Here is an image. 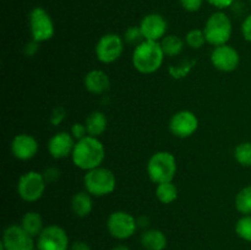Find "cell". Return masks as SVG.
I'll return each instance as SVG.
<instances>
[{
    "instance_id": "cell-36",
    "label": "cell",
    "mask_w": 251,
    "mask_h": 250,
    "mask_svg": "<svg viewBox=\"0 0 251 250\" xmlns=\"http://www.w3.org/2000/svg\"><path fill=\"white\" fill-rule=\"evenodd\" d=\"M38 44L39 43H37V42H34V41H32L31 43L27 44L26 46L27 55H33V54L37 51V49H38Z\"/></svg>"
},
{
    "instance_id": "cell-16",
    "label": "cell",
    "mask_w": 251,
    "mask_h": 250,
    "mask_svg": "<svg viewBox=\"0 0 251 250\" xmlns=\"http://www.w3.org/2000/svg\"><path fill=\"white\" fill-rule=\"evenodd\" d=\"M76 140L70 132L59 131L54 134L48 141V151L53 158L64 159L71 156L75 147Z\"/></svg>"
},
{
    "instance_id": "cell-22",
    "label": "cell",
    "mask_w": 251,
    "mask_h": 250,
    "mask_svg": "<svg viewBox=\"0 0 251 250\" xmlns=\"http://www.w3.org/2000/svg\"><path fill=\"white\" fill-rule=\"evenodd\" d=\"M156 198L161 203L169 205L178 199V188L176 184H173V181L157 184Z\"/></svg>"
},
{
    "instance_id": "cell-2",
    "label": "cell",
    "mask_w": 251,
    "mask_h": 250,
    "mask_svg": "<svg viewBox=\"0 0 251 250\" xmlns=\"http://www.w3.org/2000/svg\"><path fill=\"white\" fill-rule=\"evenodd\" d=\"M164 56L159 42L142 41L132 51V66L141 74H153L161 69Z\"/></svg>"
},
{
    "instance_id": "cell-29",
    "label": "cell",
    "mask_w": 251,
    "mask_h": 250,
    "mask_svg": "<svg viewBox=\"0 0 251 250\" xmlns=\"http://www.w3.org/2000/svg\"><path fill=\"white\" fill-rule=\"evenodd\" d=\"M70 134L73 135L74 139L76 140V141H78V140L83 139V137L88 136V132H87V127H86L85 123H75V124L71 126V131Z\"/></svg>"
},
{
    "instance_id": "cell-17",
    "label": "cell",
    "mask_w": 251,
    "mask_h": 250,
    "mask_svg": "<svg viewBox=\"0 0 251 250\" xmlns=\"http://www.w3.org/2000/svg\"><path fill=\"white\" fill-rule=\"evenodd\" d=\"M83 85L86 90L92 95H102L110 87L109 76L105 71L95 69L86 74L83 78Z\"/></svg>"
},
{
    "instance_id": "cell-38",
    "label": "cell",
    "mask_w": 251,
    "mask_h": 250,
    "mask_svg": "<svg viewBox=\"0 0 251 250\" xmlns=\"http://www.w3.org/2000/svg\"><path fill=\"white\" fill-rule=\"evenodd\" d=\"M112 250H130V248L125 244H118L112 248Z\"/></svg>"
},
{
    "instance_id": "cell-8",
    "label": "cell",
    "mask_w": 251,
    "mask_h": 250,
    "mask_svg": "<svg viewBox=\"0 0 251 250\" xmlns=\"http://www.w3.org/2000/svg\"><path fill=\"white\" fill-rule=\"evenodd\" d=\"M137 218L126 211H114L107 220V229L113 238L118 240H126L136 233Z\"/></svg>"
},
{
    "instance_id": "cell-37",
    "label": "cell",
    "mask_w": 251,
    "mask_h": 250,
    "mask_svg": "<svg viewBox=\"0 0 251 250\" xmlns=\"http://www.w3.org/2000/svg\"><path fill=\"white\" fill-rule=\"evenodd\" d=\"M149 225H150V220L147 217H145V216H142V217L137 218V225H139V227L147 229Z\"/></svg>"
},
{
    "instance_id": "cell-35",
    "label": "cell",
    "mask_w": 251,
    "mask_h": 250,
    "mask_svg": "<svg viewBox=\"0 0 251 250\" xmlns=\"http://www.w3.org/2000/svg\"><path fill=\"white\" fill-rule=\"evenodd\" d=\"M70 250H91V247L83 240H76L70 245Z\"/></svg>"
},
{
    "instance_id": "cell-24",
    "label": "cell",
    "mask_w": 251,
    "mask_h": 250,
    "mask_svg": "<svg viewBox=\"0 0 251 250\" xmlns=\"http://www.w3.org/2000/svg\"><path fill=\"white\" fill-rule=\"evenodd\" d=\"M235 208L242 215H251V185L245 186L237 194Z\"/></svg>"
},
{
    "instance_id": "cell-40",
    "label": "cell",
    "mask_w": 251,
    "mask_h": 250,
    "mask_svg": "<svg viewBox=\"0 0 251 250\" xmlns=\"http://www.w3.org/2000/svg\"><path fill=\"white\" fill-rule=\"evenodd\" d=\"M250 4H251V0H250Z\"/></svg>"
},
{
    "instance_id": "cell-14",
    "label": "cell",
    "mask_w": 251,
    "mask_h": 250,
    "mask_svg": "<svg viewBox=\"0 0 251 250\" xmlns=\"http://www.w3.org/2000/svg\"><path fill=\"white\" fill-rule=\"evenodd\" d=\"M139 26L145 41L161 42L167 36L168 24L166 19L157 12H151L142 17Z\"/></svg>"
},
{
    "instance_id": "cell-32",
    "label": "cell",
    "mask_w": 251,
    "mask_h": 250,
    "mask_svg": "<svg viewBox=\"0 0 251 250\" xmlns=\"http://www.w3.org/2000/svg\"><path fill=\"white\" fill-rule=\"evenodd\" d=\"M206 1L217 10H225L228 9V7H232L237 0H206Z\"/></svg>"
},
{
    "instance_id": "cell-12",
    "label": "cell",
    "mask_w": 251,
    "mask_h": 250,
    "mask_svg": "<svg viewBox=\"0 0 251 250\" xmlns=\"http://www.w3.org/2000/svg\"><path fill=\"white\" fill-rule=\"evenodd\" d=\"M199 119L191 110H179L169 120V130L179 139L190 137L198 131Z\"/></svg>"
},
{
    "instance_id": "cell-5",
    "label": "cell",
    "mask_w": 251,
    "mask_h": 250,
    "mask_svg": "<svg viewBox=\"0 0 251 250\" xmlns=\"http://www.w3.org/2000/svg\"><path fill=\"white\" fill-rule=\"evenodd\" d=\"M85 190L92 196H107L112 194L117 188V176L110 169L105 167L91 169L86 172L83 176Z\"/></svg>"
},
{
    "instance_id": "cell-7",
    "label": "cell",
    "mask_w": 251,
    "mask_h": 250,
    "mask_svg": "<svg viewBox=\"0 0 251 250\" xmlns=\"http://www.w3.org/2000/svg\"><path fill=\"white\" fill-rule=\"evenodd\" d=\"M47 181L43 173L36 171L26 172L17 181V194L26 202H36L42 199L46 191Z\"/></svg>"
},
{
    "instance_id": "cell-10",
    "label": "cell",
    "mask_w": 251,
    "mask_h": 250,
    "mask_svg": "<svg viewBox=\"0 0 251 250\" xmlns=\"http://www.w3.org/2000/svg\"><path fill=\"white\" fill-rule=\"evenodd\" d=\"M36 248L38 250H70L68 233L60 225H47L37 237Z\"/></svg>"
},
{
    "instance_id": "cell-11",
    "label": "cell",
    "mask_w": 251,
    "mask_h": 250,
    "mask_svg": "<svg viewBox=\"0 0 251 250\" xmlns=\"http://www.w3.org/2000/svg\"><path fill=\"white\" fill-rule=\"evenodd\" d=\"M1 243L6 250H34L36 242L21 225H11L5 228Z\"/></svg>"
},
{
    "instance_id": "cell-15",
    "label": "cell",
    "mask_w": 251,
    "mask_h": 250,
    "mask_svg": "<svg viewBox=\"0 0 251 250\" xmlns=\"http://www.w3.org/2000/svg\"><path fill=\"white\" fill-rule=\"evenodd\" d=\"M11 153L20 161H29L38 153L39 145L36 137L29 134H19L11 141Z\"/></svg>"
},
{
    "instance_id": "cell-3",
    "label": "cell",
    "mask_w": 251,
    "mask_h": 250,
    "mask_svg": "<svg viewBox=\"0 0 251 250\" xmlns=\"http://www.w3.org/2000/svg\"><path fill=\"white\" fill-rule=\"evenodd\" d=\"M203 32H205L206 41L211 46L220 47L228 44L233 33L232 20L223 10H217L206 20Z\"/></svg>"
},
{
    "instance_id": "cell-33",
    "label": "cell",
    "mask_w": 251,
    "mask_h": 250,
    "mask_svg": "<svg viewBox=\"0 0 251 250\" xmlns=\"http://www.w3.org/2000/svg\"><path fill=\"white\" fill-rule=\"evenodd\" d=\"M242 34L245 41L251 42V14L248 15L242 24Z\"/></svg>"
},
{
    "instance_id": "cell-6",
    "label": "cell",
    "mask_w": 251,
    "mask_h": 250,
    "mask_svg": "<svg viewBox=\"0 0 251 250\" xmlns=\"http://www.w3.org/2000/svg\"><path fill=\"white\" fill-rule=\"evenodd\" d=\"M28 26L32 41L43 43L54 37L55 26L51 16L46 9L37 6L31 10L28 15Z\"/></svg>"
},
{
    "instance_id": "cell-13",
    "label": "cell",
    "mask_w": 251,
    "mask_h": 250,
    "mask_svg": "<svg viewBox=\"0 0 251 250\" xmlns=\"http://www.w3.org/2000/svg\"><path fill=\"white\" fill-rule=\"evenodd\" d=\"M210 59L215 69L222 73H232L239 66L240 63L239 53L229 44L215 47Z\"/></svg>"
},
{
    "instance_id": "cell-28",
    "label": "cell",
    "mask_w": 251,
    "mask_h": 250,
    "mask_svg": "<svg viewBox=\"0 0 251 250\" xmlns=\"http://www.w3.org/2000/svg\"><path fill=\"white\" fill-rule=\"evenodd\" d=\"M124 41L130 44H135V46H137V44L141 43L142 41H145L144 36H142L141 33V29H140V26H130L129 28L125 31Z\"/></svg>"
},
{
    "instance_id": "cell-20",
    "label": "cell",
    "mask_w": 251,
    "mask_h": 250,
    "mask_svg": "<svg viewBox=\"0 0 251 250\" xmlns=\"http://www.w3.org/2000/svg\"><path fill=\"white\" fill-rule=\"evenodd\" d=\"M85 125L87 127L88 136L98 137L107 130L108 119L104 113L100 110H95L86 118Z\"/></svg>"
},
{
    "instance_id": "cell-26",
    "label": "cell",
    "mask_w": 251,
    "mask_h": 250,
    "mask_svg": "<svg viewBox=\"0 0 251 250\" xmlns=\"http://www.w3.org/2000/svg\"><path fill=\"white\" fill-rule=\"evenodd\" d=\"M185 43L186 46L190 47L191 49H201L207 41H206V36L203 29L194 28L189 31L185 36Z\"/></svg>"
},
{
    "instance_id": "cell-23",
    "label": "cell",
    "mask_w": 251,
    "mask_h": 250,
    "mask_svg": "<svg viewBox=\"0 0 251 250\" xmlns=\"http://www.w3.org/2000/svg\"><path fill=\"white\" fill-rule=\"evenodd\" d=\"M161 47L166 56H176L183 51L184 41L176 34H167L161 42Z\"/></svg>"
},
{
    "instance_id": "cell-34",
    "label": "cell",
    "mask_w": 251,
    "mask_h": 250,
    "mask_svg": "<svg viewBox=\"0 0 251 250\" xmlns=\"http://www.w3.org/2000/svg\"><path fill=\"white\" fill-rule=\"evenodd\" d=\"M64 118H65V109H64L63 107H59L51 113L50 122L53 123L54 125H59L61 122H63Z\"/></svg>"
},
{
    "instance_id": "cell-4",
    "label": "cell",
    "mask_w": 251,
    "mask_h": 250,
    "mask_svg": "<svg viewBox=\"0 0 251 250\" xmlns=\"http://www.w3.org/2000/svg\"><path fill=\"white\" fill-rule=\"evenodd\" d=\"M147 175L154 184L173 181L176 174V159L168 151H158L150 157L147 162Z\"/></svg>"
},
{
    "instance_id": "cell-25",
    "label": "cell",
    "mask_w": 251,
    "mask_h": 250,
    "mask_svg": "<svg viewBox=\"0 0 251 250\" xmlns=\"http://www.w3.org/2000/svg\"><path fill=\"white\" fill-rule=\"evenodd\" d=\"M234 158L240 166L251 167V141L242 142L235 147Z\"/></svg>"
},
{
    "instance_id": "cell-30",
    "label": "cell",
    "mask_w": 251,
    "mask_h": 250,
    "mask_svg": "<svg viewBox=\"0 0 251 250\" xmlns=\"http://www.w3.org/2000/svg\"><path fill=\"white\" fill-rule=\"evenodd\" d=\"M203 1L206 0H179L181 7L188 12H196L202 7Z\"/></svg>"
},
{
    "instance_id": "cell-1",
    "label": "cell",
    "mask_w": 251,
    "mask_h": 250,
    "mask_svg": "<svg viewBox=\"0 0 251 250\" xmlns=\"http://www.w3.org/2000/svg\"><path fill=\"white\" fill-rule=\"evenodd\" d=\"M105 158V149L98 137L86 136L76 141L71 159L77 168L91 171L102 166Z\"/></svg>"
},
{
    "instance_id": "cell-39",
    "label": "cell",
    "mask_w": 251,
    "mask_h": 250,
    "mask_svg": "<svg viewBox=\"0 0 251 250\" xmlns=\"http://www.w3.org/2000/svg\"><path fill=\"white\" fill-rule=\"evenodd\" d=\"M34 250H38V249H37V248H36V249H34Z\"/></svg>"
},
{
    "instance_id": "cell-31",
    "label": "cell",
    "mask_w": 251,
    "mask_h": 250,
    "mask_svg": "<svg viewBox=\"0 0 251 250\" xmlns=\"http://www.w3.org/2000/svg\"><path fill=\"white\" fill-rule=\"evenodd\" d=\"M43 176L44 179H46L47 183H54V181L58 180L59 176H60V172H59V169L55 168V167H49V168H47L46 171L43 172Z\"/></svg>"
},
{
    "instance_id": "cell-9",
    "label": "cell",
    "mask_w": 251,
    "mask_h": 250,
    "mask_svg": "<svg viewBox=\"0 0 251 250\" xmlns=\"http://www.w3.org/2000/svg\"><path fill=\"white\" fill-rule=\"evenodd\" d=\"M124 38L117 33H105L96 44V56L103 64H112L120 59L124 51Z\"/></svg>"
},
{
    "instance_id": "cell-18",
    "label": "cell",
    "mask_w": 251,
    "mask_h": 250,
    "mask_svg": "<svg viewBox=\"0 0 251 250\" xmlns=\"http://www.w3.org/2000/svg\"><path fill=\"white\" fill-rule=\"evenodd\" d=\"M140 242L145 250H164L168 245L167 235L156 228L145 229L140 238Z\"/></svg>"
},
{
    "instance_id": "cell-27",
    "label": "cell",
    "mask_w": 251,
    "mask_h": 250,
    "mask_svg": "<svg viewBox=\"0 0 251 250\" xmlns=\"http://www.w3.org/2000/svg\"><path fill=\"white\" fill-rule=\"evenodd\" d=\"M235 233L240 239L251 243V215H243L237 221Z\"/></svg>"
},
{
    "instance_id": "cell-21",
    "label": "cell",
    "mask_w": 251,
    "mask_h": 250,
    "mask_svg": "<svg viewBox=\"0 0 251 250\" xmlns=\"http://www.w3.org/2000/svg\"><path fill=\"white\" fill-rule=\"evenodd\" d=\"M21 227L28 233L31 237L37 238L42 233V230L44 229L43 225V218L36 211H29L24 215L21 220Z\"/></svg>"
},
{
    "instance_id": "cell-19",
    "label": "cell",
    "mask_w": 251,
    "mask_h": 250,
    "mask_svg": "<svg viewBox=\"0 0 251 250\" xmlns=\"http://www.w3.org/2000/svg\"><path fill=\"white\" fill-rule=\"evenodd\" d=\"M71 211L76 217H87L91 215L93 210V200L92 195L88 194L87 191H78V193L74 194L71 198Z\"/></svg>"
}]
</instances>
